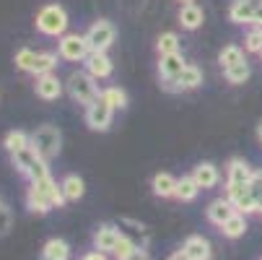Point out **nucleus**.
Instances as JSON below:
<instances>
[{"label": "nucleus", "mask_w": 262, "mask_h": 260, "mask_svg": "<svg viewBox=\"0 0 262 260\" xmlns=\"http://www.w3.org/2000/svg\"><path fill=\"white\" fill-rule=\"evenodd\" d=\"M68 201H65V193H62V185H57L52 177L47 179H39V182H31L29 190H26V208L31 213H50L52 208H62Z\"/></svg>", "instance_id": "1"}, {"label": "nucleus", "mask_w": 262, "mask_h": 260, "mask_svg": "<svg viewBox=\"0 0 262 260\" xmlns=\"http://www.w3.org/2000/svg\"><path fill=\"white\" fill-rule=\"evenodd\" d=\"M11 162H13L16 172L24 174L29 182H39V179L52 177V174H50V162H47L39 151H36L34 143H29L26 148H21V151L11 154Z\"/></svg>", "instance_id": "2"}, {"label": "nucleus", "mask_w": 262, "mask_h": 260, "mask_svg": "<svg viewBox=\"0 0 262 260\" xmlns=\"http://www.w3.org/2000/svg\"><path fill=\"white\" fill-rule=\"evenodd\" d=\"M65 91L68 96L81 104V107H89L91 102H96L101 96V89H99V81L91 76L89 70H73L70 76L65 78Z\"/></svg>", "instance_id": "3"}, {"label": "nucleus", "mask_w": 262, "mask_h": 260, "mask_svg": "<svg viewBox=\"0 0 262 260\" xmlns=\"http://www.w3.org/2000/svg\"><path fill=\"white\" fill-rule=\"evenodd\" d=\"M68 24H70L68 11L60 3H47V6H42L39 11H36V16H34L36 31L45 34V36H55V39H60L62 34H68Z\"/></svg>", "instance_id": "4"}, {"label": "nucleus", "mask_w": 262, "mask_h": 260, "mask_svg": "<svg viewBox=\"0 0 262 260\" xmlns=\"http://www.w3.org/2000/svg\"><path fill=\"white\" fill-rule=\"evenodd\" d=\"M31 143L47 162H52L62 151V133H60L57 125H39L31 133Z\"/></svg>", "instance_id": "5"}, {"label": "nucleus", "mask_w": 262, "mask_h": 260, "mask_svg": "<svg viewBox=\"0 0 262 260\" xmlns=\"http://www.w3.org/2000/svg\"><path fill=\"white\" fill-rule=\"evenodd\" d=\"M117 39V29L109 18H99L86 29V42L94 52H106Z\"/></svg>", "instance_id": "6"}, {"label": "nucleus", "mask_w": 262, "mask_h": 260, "mask_svg": "<svg viewBox=\"0 0 262 260\" xmlns=\"http://www.w3.org/2000/svg\"><path fill=\"white\" fill-rule=\"evenodd\" d=\"M91 47L86 42V34H62L57 39V55L68 63H83L89 57Z\"/></svg>", "instance_id": "7"}, {"label": "nucleus", "mask_w": 262, "mask_h": 260, "mask_svg": "<svg viewBox=\"0 0 262 260\" xmlns=\"http://www.w3.org/2000/svg\"><path fill=\"white\" fill-rule=\"evenodd\" d=\"M112 120H115V109H112L101 96L86 107V125H89L91 130L106 133V130L112 128Z\"/></svg>", "instance_id": "8"}, {"label": "nucleus", "mask_w": 262, "mask_h": 260, "mask_svg": "<svg viewBox=\"0 0 262 260\" xmlns=\"http://www.w3.org/2000/svg\"><path fill=\"white\" fill-rule=\"evenodd\" d=\"M226 198L234 203L236 213H257V195L249 185H229L226 182Z\"/></svg>", "instance_id": "9"}, {"label": "nucleus", "mask_w": 262, "mask_h": 260, "mask_svg": "<svg viewBox=\"0 0 262 260\" xmlns=\"http://www.w3.org/2000/svg\"><path fill=\"white\" fill-rule=\"evenodd\" d=\"M203 86V70L192 63H187V68L179 73V76L171 81V84H164L166 91H174V94H182V91H195Z\"/></svg>", "instance_id": "10"}, {"label": "nucleus", "mask_w": 262, "mask_h": 260, "mask_svg": "<svg viewBox=\"0 0 262 260\" xmlns=\"http://www.w3.org/2000/svg\"><path fill=\"white\" fill-rule=\"evenodd\" d=\"M34 91L42 102H57L65 94V81L57 78V73H45L34 78Z\"/></svg>", "instance_id": "11"}, {"label": "nucleus", "mask_w": 262, "mask_h": 260, "mask_svg": "<svg viewBox=\"0 0 262 260\" xmlns=\"http://www.w3.org/2000/svg\"><path fill=\"white\" fill-rule=\"evenodd\" d=\"M120 237H122V227L120 224H99L96 232H94V247L106 252V255H112L115 247H117V242H120Z\"/></svg>", "instance_id": "12"}, {"label": "nucleus", "mask_w": 262, "mask_h": 260, "mask_svg": "<svg viewBox=\"0 0 262 260\" xmlns=\"http://www.w3.org/2000/svg\"><path fill=\"white\" fill-rule=\"evenodd\" d=\"M187 68V60L182 52H171V55H159V78L164 84H171L179 73Z\"/></svg>", "instance_id": "13"}, {"label": "nucleus", "mask_w": 262, "mask_h": 260, "mask_svg": "<svg viewBox=\"0 0 262 260\" xmlns=\"http://www.w3.org/2000/svg\"><path fill=\"white\" fill-rule=\"evenodd\" d=\"M83 70H89L96 81H104V78L112 76L115 65H112V57H109L106 52H94V50H91L89 57L83 60Z\"/></svg>", "instance_id": "14"}, {"label": "nucleus", "mask_w": 262, "mask_h": 260, "mask_svg": "<svg viewBox=\"0 0 262 260\" xmlns=\"http://www.w3.org/2000/svg\"><path fill=\"white\" fill-rule=\"evenodd\" d=\"M236 213V208H234V203L223 195V198H215V201H210L208 203V208H205V216H208V221L213 227H223L226 221L231 218Z\"/></svg>", "instance_id": "15"}, {"label": "nucleus", "mask_w": 262, "mask_h": 260, "mask_svg": "<svg viewBox=\"0 0 262 260\" xmlns=\"http://www.w3.org/2000/svg\"><path fill=\"white\" fill-rule=\"evenodd\" d=\"M257 3L254 0H231L229 6V21L231 24H239V26H249L254 24V16H257Z\"/></svg>", "instance_id": "16"}, {"label": "nucleus", "mask_w": 262, "mask_h": 260, "mask_svg": "<svg viewBox=\"0 0 262 260\" xmlns=\"http://www.w3.org/2000/svg\"><path fill=\"white\" fill-rule=\"evenodd\" d=\"M252 174H254V169L249 167L247 159H242V156L229 159V164H226V182L229 185H249Z\"/></svg>", "instance_id": "17"}, {"label": "nucleus", "mask_w": 262, "mask_h": 260, "mask_svg": "<svg viewBox=\"0 0 262 260\" xmlns=\"http://www.w3.org/2000/svg\"><path fill=\"white\" fill-rule=\"evenodd\" d=\"M190 174H192L195 182L200 185V190H210V188H215V185L221 182V172H218V167H215L213 162H200V164H195Z\"/></svg>", "instance_id": "18"}, {"label": "nucleus", "mask_w": 262, "mask_h": 260, "mask_svg": "<svg viewBox=\"0 0 262 260\" xmlns=\"http://www.w3.org/2000/svg\"><path fill=\"white\" fill-rule=\"evenodd\" d=\"M179 26L182 29H187V31H195V29H200L203 26V21H205V13H203V8L198 6V3H184V6H179Z\"/></svg>", "instance_id": "19"}, {"label": "nucleus", "mask_w": 262, "mask_h": 260, "mask_svg": "<svg viewBox=\"0 0 262 260\" xmlns=\"http://www.w3.org/2000/svg\"><path fill=\"white\" fill-rule=\"evenodd\" d=\"M182 250L190 255V260H210V242L203 234H190L184 239Z\"/></svg>", "instance_id": "20"}, {"label": "nucleus", "mask_w": 262, "mask_h": 260, "mask_svg": "<svg viewBox=\"0 0 262 260\" xmlns=\"http://www.w3.org/2000/svg\"><path fill=\"white\" fill-rule=\"evenodd\" d=\"M60 185H62V193H65V201L68 203H78L86 195V182L78 174H65Z\"/></svg>", "instance_id": "21"}, {"label": "nucleus", "mask_w": 262, "mask_h": 260, "mask_svg": "<svg viewBox=\"0 0 262 260\" xmlns=\"http://www.w3.org/2000/svg\"><path fill=\"white\" fill-rule=\"evenodd\" d=\"M177 177L174 174H169V172H159V174H154V179H151V188H154V195H159V198H174L177 195Z\"/></svg>", "instance_id": "22"}, {"label": "nucleus", "mask_w": 262, "mask_h": 260, "mask_svg": "<svg viewBox=\"0 0 262 260\" xmlns=\"http://www.w3.org/2000/svg\"><path fill=\"white\" fill-rule=\"evenodd\" d=\"M60 55L52 52V50H42V52H36V60H34V68H31V76H45V73H55V68L60 65Z\"/></svg>", "instance_id": "23"}, {"label": "nucleus", "mask_w": 262, "mask_h": 260, "mask_svg": "<svg viewBox=\"0 0 262 260\" xmlns=\"http://www.w3.org/2000/svg\"><path fill=\"white\" fill-rule=\"evenodd\" d=\"M200 195V185L195 182V177L192 174H184V177H179V182H177V201H182V203H192L195 198Z\"/></svg>", "instance_id": "24"}, {"label": "nucleus", "mask_w": 262, "mask_h": 260, "mask_svg": "<svg viewBox=\"0 0 262 260\" xmlns=\"http://www.w3.org/2000/svg\"><path fill=\"white\" fill-rule=\"evenodd\" d=\"M42 260H70V247L65 239L60 237H52L45 242L42 247Z\"/></svg>", "instance_id": "25"}, {"label": "nucleus", "mask_w": 262, "mask_h": 260, "mask_svg": "<svg viewBox=\"0 0 262 260\" xmlns=\"http://www.w3.org/2000/svg\"><path fill=\"white\" fill-rule=\"evenodd\" d=\"M249 76H252V68H249L247 60H242V63H236V65H231V68L223 70V78H226L231 86H242V84H247Z\"/></svg>", "instance_id": "26"}, {"label": "nucleus", "mask_w": 262, "mask_h": 260, "mask_svg": "<svg viewBox=\"0 0 262 260\" xmlns=\"http://www.w3.org/2000/svg\"><path fill=\"white\" fill-rule=\"evenodd\" d=\"M221 229V234L223 237H229V239H239V237H244V232H247V216L244 213H234L226 224L223 227H218Z\"/></svg>", "instance_id": "27"}, {"label": "nucleus", "mask_w": 262, "mask_h": 260, "mask_svg": "<svg viewBox=\"0 0 262 260\" xmlns=\"http://www.w3.org/2000/svg\"><path fill=\"white\" fill-rule=\"evenodd\" d=\"M29 143H31V135H29L26 130H8L6 138H3V148H6L8 154L21 151V148H26Z\"/></svg>", "instance_id": "28"}, {"label": "nucleus", "mask_w": 262, "mask_h": 260, "mask_svg": "<svg viewBox=\"0 0 262 260\" xmlns=\"http://www.w3.org/2000/svg\"><path fill=\"white\" fill-rule=\"evenodd\" d=\"M101 99L115 109H125L127 107V91L125 89H120V86H106V89H101Z\"/></svg>", "instance_id": "29"}, {"label": "nucleus", "mask_w": 262, "mask_h": 260, "mask_svg": "<svg viewBox=\"0 0 262 260\" xmlns=\"http://www.w3.org/2000/svg\"><path fill=\"white\" fill-rule=\"evenodd\" d=\"M242 60H247V57H244V47H239V45H226L218 52V63H221L223 70L236 65V63H242Z\"/></svg>", "instance_id": "30"}, {"label": "nucleus", "mask_w": 262, "mask_h": 260, "mask_svg": "<svg viewBox=\"0 0 262 260\" xmlns=\"http://www.w3.org/2000/svg\"><path fill=\"white\" fill-rule=\"evenodd\" d=\"M156 52H159V55L179 52V34H177V31H161L159 39H156Z\"/></svg>", "instance_id": "31"}, {"label": "nucleus", "mask_w": 262, "mask_h": 260, "mask_svg": "<svg viewBox=\"0 0 262 260\" xmlns=\"http://www.w3.org/2000/svg\"><path fill=\"white\" fill-rule=\"evenodd\" d=\"M34 60H36V50H31V47H21V50L16 52V57H13V63H16V68H18L21 73H31Z\"/></svg>", "instance_id": "32"}, {"label": "nucleus", "mask_w": 262, "mask_h": 260, "mask_svg": "<svg viewBox=\"0 0 262 260\" xmlns=\"http://www.w3.org/2000/svg\"><path fill=\"white\" fill-rule=\"evenodd\" d=\"M244 52H254V55L262 52V29L259 26H254L244 34Z\"/></svg>", "instance_id": "33"}, {"label": "nucleus", "mask_w": 262, "mask_h": 260, "mask_svg": "<svg viewBox=\"0 0 262 260\" xmlns=\"http://www.w3.org/2000/svg\"><path fill=\"white\" fill-rule=\"evenodd\" d=\"M135 247H140L133 237H127L125 232H122V237H120V242H117V247H115V252H112V255H115L117 260H127L130 255H133V250Z\"/></svg>", "instance_id": "34"}, {"label": "nucleus", "mask_w": 262, "mask_h": 260, "mask_svg": "<svg viewBox=\"0 0 262 260\" xmlns=\"http://www.w3.org/2000/svg\"><path fill=\"white\" fill-rule=\"evenodd\" d=\"M13 229V213L6 203H0V237H6Z\"/></svg>", "instance_id": "35"}, {"label": "nucleus", "mask_w": 262, "mask_h": 260, "mask_svg": "<svg viewBox=\"0 0 262 260\" xmlns=\"http://www.w3.org/2000/svg\"><path fill=\"white\" fill-rule=\"evenodd\" d=\"M249 188H252V193L259 198L262 195V169H254V174H252V179H249Z\"/></svg>", "instance_id": "36"}, {"label": "nucleus", "mask_w": 262, "mask_h": 260, "mask_svg": "<svg viewBox=\"0 0 262 260\" xmlns=\"http://www.w3.org/2000/svg\"><path fill=\"white\" fill-rule=\"evenodd\" d=\"M127 260H151V252H148L145 247H135L133 255H130Z\"/></svg>", "instance_id": "37"}, {"label": "nucleus", "mask_w": 262, "mask_h": 260, "mask_svg": "<svg viewBox=\"0 0 262 260\" xmlns=\"http://www.w3.org/2000/svg\"><path fill=\"white\" fill-rule=\"evenodd\" d=\"M81 260H109V255L101 252V250H91V252H86Z\"/></svg>", "instance_id": "38"}, {"label": "nucleus", "mask_w": 262, "mask_h": 260, "mask_svg": "<svg viewBox=\"0 0 262 260\" xmlns=\"http://www.w3.org/2000/svg\"><path fill=\"white\" fill-rule=\"evenodd\" d=\"M166 260H190V255H187L184 250H177V252H171Z\"/></svg>", "instance_id": "39"}, {"label": "nucleus", "mask_w": 262, "mask_h": 260, "mask_svg": "<svg viewBox=\"0 0 262 260\" xmlns=\"http://www.w3.org/2000/svg\"><path fill=\"white\" fill-rule=\"evenodd\" d=\"M254 135H257V141H259V146H262V120H259V125H257V133H254Z\"/></svg>", "instance_id": "40"}, {"label": "nucleus", "mask_w": 262, "mask_h": 260, "mask_svg": "<svg viewBox=\"0 0 262 260\" xmlns=\"http://www.w3.org/2000/svg\"><path fill=\"white\" fill-rule=\"evenodd\" d=\"M184 3H195V0H179V6H184Z\"/></svg>", "instance_id": "41"}, {"label": "nucleus", "mask_w": 262, "mask_h": 260, "mask_svg": "<svg viewBox=\"0 0 262 260\" xmlns=\"http://www.w3.org/2000/svg\"><path fill=\"white\" fill-rule=\"evenodd\" d=\"M254 3H257V6H262V0H254Z\"/></svg>", "instance_id": "42"}, {"label": "nucleus", "mask_w": 262, "mask_h": 260, "mask_svg": "<svg viewBox=\"0 0 262 260\" xmlns=\"http://www.w3.org/2000/svg\"><path fill=\"white\" fill-rule=\"evenodd\" d=\"M259 57H262V52H259Z\"/></svg>", "instance_id": "43"}, {"label": "nucleus", "mask_w": 262, "mask_h": 260, "mask_svg": "<svg viewBox=\"0 0 262 260\" xmlns=\"http://www.w3.org/2000/svg\"><path fill=\"white\" fill-rule=\"evenodd\" d=\"M259 260H262V257H259Z\"/></svg>", "instance_id": "44"}]
</instances>
